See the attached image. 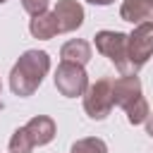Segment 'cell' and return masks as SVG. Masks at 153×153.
Instances as JSON below:
<instances>
[{"mask_svg":"<svg viewBox=\"0 0 153 153\" xmlns=\"http://www.w3.org/2000/svg\"><path fill=\"white\" fill-rule=\"evenodd\" d=\"M50 72V55L45 50H26L19 55L10 72V88L19 98H29L38 91L45 74Z\"/></svg>","mask_w":153,"mask_h":153,"instance_id":"1","label":"cell"},{"mask_svg":"<svg viewBox=\"0 0 153 153\" xmlns=\"http://www.w3.org/2000/svg\"><path fill=\"white\" fill-rule=\"evenodd\" d=\"M127 43H129V33H122V31H98L96 33V50L100 55H105L122 74H134L129 67Z\"/></svg>","mask_w":153,"mask_h":153,"instance_id":"2","label":"cell"},{"mask_svg":"<svg viewBox=\"0 0 153 153\" xmlns=\"http://www.w3.org/2000/svg\"><path fill=\"white\" fill-rule=\"evenodd\" d=\"M115 100H112V79L110 76H100L98 81H93L86 93H84V110L91 120H105L112 110Z\"/></svg>","mask_w":153,"mask_h":153,"instance_id":"3","label":"cell"},{"mask_svg":"<svg viewBox=\"0 0 153 153\" xmlns=\"http://www.w3.org/2000/svg\"><path fill=\"white\" fill-rule=\"evenodd\" d=\"M88 74L81 65L74 62H60L55 69V88L65 96V98H76L84 96L88 88Z\"/></svg>","mask_w":153,"mask_h":153,"instance_id":"4","label":"cell"},{"mask_svg":"<svg viewBox=\"0 0 153 153\" xmlns=\"http://www.w3.org/2000/svg\"><path fill=\"white\" fill-rule=\"evenodd\" d=\"M129 67L136 74L153 55V22H143L139 26H134V31L129 33Z\"/></svg>","mask_w":153,"mask_h":153,"instance_id":"5","label":"cell"},{"mask_svg":"<svg viewBox=\"0 0 153 153\" xmlns=\"http://www.w3.org/2000/svg\"><path fill=\"white\" fill-rule=\"evenodd\" d=\"M141 96V79L136 74H122L120 79H112V100L122 110H127Z\"/></svg>","mask_w":153,"mask_h":153,"instance_id":"6","label":"cell"},{"mask_svg":"<svg viewBox=\"0 0 153 153\" xmlns=\"http://www.w3.org/2000/svg\"><path fill=\"white\" fill-rule=\"evenodd\" d=\"M55 17L60 24V33H72L84 24V7L76 0H57L55 5Z\"/></svg>","mask_w":153,"mask_h":153,"instance_id":"7","label":"cell"},{"mask_svg":"<svg viewBox=\"0 0 153 153\" xmlns=\"http://www.w3.org/2000/svg\"><path fill=\"white\" fill-rule=\"evenodd\" d=\"M120 17L134 26L153 22V0H124L120 7Z\"/></svg>","mask_w":153,"mask_h":153,"instance_id":"8","label":"cell"},{"mask_svg":"<svg viewBox=\"0 0 153 153\" xmlns=\"http://www.w3.org/2000/svg\"><path fill=\"white\" fill-rule=\"evenodd\" d=\"M24 129L29 131L33 146H45V143H50V141L55 139V122H53L48 115H36V117H31V120L24 124Z\"/></svg>","mask_w":153,"mask_h":153,"instance_id":"9","label":"cell"},{"mask_svg":"<svg viewBox=\"0 0 153 153\" xmlns=\"http://www.w3.org/2000/svg\"><path fill=\"white\" fill-rule=\"evenodd\" d=\"M29 31H31V36L38 38V41H50L53 36H57V33H60V24H57L55 12H43V14H38V17H31Z\"/></svg>","mask_w":153,"mask_h":153,"instance_id":"10","label":"cell"},{"mask_svg":"<svg viewBox=\"0 0 153 153\" xmlns=\"http://www.w3.org/2000/svg\"><path fill=\"white\" fill-rule=\"evenodd\" d=\"M60 57H62V62H74V65L84 67L91 60V43L84 41V38H72V41H67L62 45Z\"/></svg>","mask_w":153,"mask_h":153,"instance_id":"11","label":"cell"},{"mask_svg":"<svg viewBox=\"0 0 153 153\" xmlns=\"http://www.w3.org/2000/svg\"><path fill=\"white\" fill-rule=\"evenodd\" d=\"M124 112H127V122L136 127V124H143V122L148 120L151 108H148V100L141 96V98H139V100H134V103H131V105H129Z\"/></svg>","mask_w":153,"mask_h":153,"instance_id":"12","label":"cell"},{"mask_svg":"<svg viewBox=\"0 0 153 153\" xmlns=\"http://www.w3.org/2000/svg\"><path fill=\"white\" fill-rule=\"evenodd\" d=\"M33 148H36V146H33L29 131H26L24 127L14 129V134L10 136V153H31Z\"/></svg>","mask_w":153,"mask_h":153,"instance_id":"13","label":"cell"},{"mask_svg":"<svg viewBox=\"0 0 153 153\" xmlns=\"http://www.w3.org/2000/svg\"><path fill=\"white\" fill-rule=\"evenodd\" d=\"M72 153H108V146L98 136H86L72 143Z\"/></svg>","mask_w":153,"mask_h":153,"instance_id":"14","label":"cell"},{"mask_svg":"<svg viewBox=\"0 0 153 153\" xmlns=\"http://www.w3.org/2000/svg\"><path fill=\"white\" fill-rule=\"evenodd\" d=\"M22 7H24L31 17H38V14L48 12V0H22Z\"/></svg>","mask_w":153,"mask_h":153,"instance_id":"15","label":"cell"},{"mask_svg":"<svg viewBox=\"0 0 153 153\" xmlns=\"http://www.w3.org/2000/svg\"><path fill=\"white\" fill-rule=\"evenodd\" d=\"M143 124H146V134H151V136H153V112L148 115V120H146Z\"/></svg>","mask_w":153,"mask_h":153,"instance_id":"16","label":"cell"},{"mask_svg":"<svg viewBox=\"0 0 153 153\" xmlns=\"http://www.w3.org/2000/svg\"><path fill=\"white\" fill-rule=\"evenodd\" d=\"M86 2H91V5H98V7H105V5H112L115 0H86Z\"/></svg>","mask_w":153,"mask_h":153,"instance_id":"17","label":"cell"},{"mask_svg":"<svg viewBox=\"0 0 153 153\" xmlns=\"http://www.w3.org/2000/svg\"><path fill=\"white\" fill-rule=\"evenodd\" d=\"M2 2H7V0H0V5H2Z\"/></svg>","mask_w":153,"mask_h":153,"instance_id":"18","label":"cell"},{"mask_svg":"<svg viewBox=\"0 0 153 153\" xmlns=\"http://www.w3.org/2000/svg\"><path fill=\"white\" fill-rule=\"evenodd\" d=\"M0 91H2V84H0Z\"/></svg>","mask_w":153,"mask_h":153,"instance_id":"19","label":"cell"}]
</instances>
